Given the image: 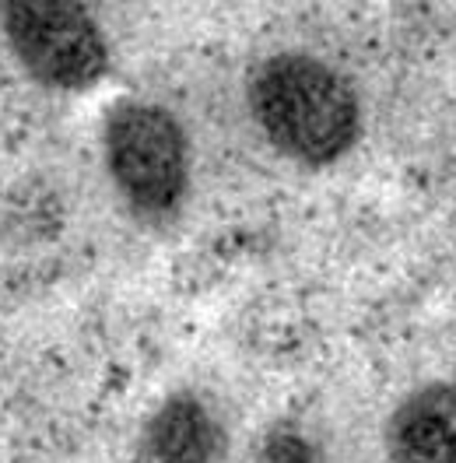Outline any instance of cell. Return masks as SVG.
<instances>
[{"label": "cell", "instance_id": "1", "mask_svg": "<svg viewBox=\"0 0 456 463\" xmlns=\"http://www.w3.org/2000/svg\"><path fill=\"white\" fill-rule=\"evenodd\" d=\"M246 102L263 141L295 165L327 169L362 137V99L313 53H274L250 74Z\"/></svg>", "mask_w": 456, "mask_h": 463}, {"label": "cell", "instance_id": "2", "mask_svg": "<svg viewBox=\"0 0 456 463\" xmlns=\"http://www.w3.org/2000/svg\"><path fill=\"white\" fill-rule=\"evenodd\" d=\"M102 165L119 203L144 225L172 222L190 197V137L151 99H116L102 116Z\"/></svg>", "mask_w": 456, "mask_h": 463}, {"label": "cell", "instance_id": "3", "mask_svg": "<svg viewBox=\"0 0 456 463\" xmlns=\"http://www.w3.org/2000/svg\"><path fill=\"white\" fill-rule=\"evenodd\" d=\"M0 29L32 81L53 91H88L109 74V39L81 4H4Z\"/></svg>", "mask_w": 456, "mask_h": 463}, {"label": "cell", "instance_id": "4", "mask_svg": "<svg viewBox=\"0 0 456 463\" xmlns=\"http://www.w3.org/2000/svg\"><path fill=\"white\" fill-rule=\"evenodd\" d=\"M225 449L222 414L194 390L166 397L144 418L138 435V463H222Z\"/></svg>", "mask_w": 456, "mask_h": 463}, {"label": "cell", "instance_id": "5", "mask_svg": "<svg viewBox=\"0 0 456 463\" xmlns=\"http://www.w3.org/2000/svg\"><path fill=\"white\" fill-rule=\"evenodd\" d=\"M390 463H456V383L411 390L386 418Z\"/></svg>", "mask_w": 456, "mask_h": 463}, {"label": "cell", "instance_id": "6", "mask_svg": "<svg viewBox=\"0 0 456 463\" xmlns=\"http://www.w3.org/2000/svg\"><path fill=\"white\" fill-rule=\"evenodd\" d=\"M316 457L306 449V442H299V439H291V435H274V442H271V449H267V463H313Z\"/></svg>", "mask_w": 456, "mask_h": 463}]
</instances>
